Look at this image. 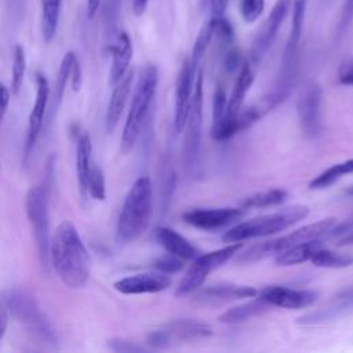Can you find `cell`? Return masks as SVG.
Returning a JSON list of instances; mask_svg holds the SVG:
<instances>
[{
  "label": "cell",
  "mask_w": 353,
  "mask_h": 353,
  "mask_svg": "<svg viewBox=\"0 0 353 353\" xmlns=\"http://www.w3.org/2000/svg\"><path fill=\"white\" fill-rule=\"evenodd\" d=\"M226 109H228V98H226V94H225V90L218 85L215 88V92H214V97H212V128L218 127L225 116H226Z\"/></svg>",
  "instance_id": "35"
},
{
  "label": "cell",
  "mask_w": 353,
  "mask_h": 353,
  "mask_svg": "<svg viewBox=\"0 0 353 353\" xmlns=\"http://www.w3.org/2000/svg\"><path fill=\"white\" fill-rule=\"evenodd\" d=\"M347 244H353V233H349L345 237L338 240V245H347Z\"/></svg>",
  "instance_id": "50"
},
{
  "label": "cell",
  "mask_w": 353,
  "mask_h": 353,
  "mask_svg": "<svg viewBox=\"0 0 353 353\" xmlns=\"http://www.w3.org/2000/svg\"><path fill=\"white\" fill-rule=\"evenodd\" d=\"M91 152H92V143L91 137L88 132H83L76 145V174L79 186L83 194H87V182H88V174L91 170Z\"/></svg>",
  "instance_id": "26"
},
{
  "label": "cell",
  "mask_w": 353,
  "mask_h": 353,
  "mask_svg": "<svg viewBox=\"0 0 353 353\" xmlns=\"http://www.w3.org/2000/svg\"><path fill=\"white\" fill-rule=\"evenodd\" d=\"M87 194H90L95 200H105L106 197V181L105 174L99 165L95 163L91 164V170L88 174L87 182Z\"/></svg>",
  "instance_id": "33"
},
{
  "label": "cell",
  "mask_w": 353,
  "mask_h": 353,
  "mask_svg": "<svg viewBox=\"0 0 353 353\" xmlns=\"http://www.w3.org/2000/svg\"><path fill=\"white\" fill-rule=\"evenodd\" d=\"M8 103H10V90L0 83V121L7 110Z\"/></svg>",
  "instance_id": "45"
},
{
  "label": "cell",
  "mask_w": 353,
  "mask_h": 353,
  "mask_svg": "<svg viewBox=\"0 0 353 353\" xmlns=\"http://www.w3.org/2000/svg\"><path fill=\"white\" fill-rule=\"evenodd\" d=\"M353 233V216L341 222V223H335L334 228L328 232L327 237H332V239H342L346 234Z\"/></svg>",
  "instance_id": "41"
},
{
  "label": "cell",
  "mask_w": 353,
  "mask_h": 353,
  "mask_svg": "<svg viewBox=\"0 0 353 353\" xmlns=\"http://www.w3.org/2000/svg\"><path fill=\"white\" fill-rule=\"evenodd\" d=\"M153 212V188L148 176H139L128 190L116 226V240L128 244L149 226Z\"/></svg>",
  "instance_id": "2"
},
{
  "label": "cell",
  "mask_w": 353,
  "mask_h": 353,
  "mask_svg": "<svg viewBox=\"0 0 353 353\" xmlns=\"http://www.w3.org/2000/svg\"><path fill=\"white\" fill-rule=\"evenodd\" d=\"M211 7V18H221L225 17V11L228 7L229 0H208Z\"/></svg>",
  "instance_id": "43"
},
{
  "label": "cell",
  "mask_w": 353,
  "mask_h": 353,
  "mask_svg": "<svg viewBox=\"0 0 353 353\" xmlns=\"http://www.w3.org/2000/svg\"><path fill=\"white\" fill-rule=\"evenodd\" d=\"M336 298H346V299L353 301V287H352V288H346V290L341 291V292L336 295Z\"/></svg>",
  "instance_id": "49"
},
{
  "label": "cell",
  "mask_w": 353,
  "mask_h": 353,
  "mask_svg": "<svg viewBox=\"0 0 353 353\" xmlns=\"http://www.w3.org/2000/svg\"><path fill=\"white\" fill-rule=\"evenodd\" d=\"M26 70V55L22 46H17L14 51V63H12V77H11V92L18 94Z\"/></svg>",
  "instance_id": "34"
},
{
  "label": "cell",
  "mask_w": 353,
  "mask_h": 353,
  "mask_svg": "<svg viewBox=\"0 0 353 353\" xmlns=\"http://www.w3.org/2000/svg\"><path fill=\"white\" fill-rule=\"evenodd\" d=\"M310 208L305 204H294L284 207L276 212L259 215L244 222H237L233 228L226 230L222 236L225 243H237L256 237H265L280 233L299 221L307 218Z\"/></svg>",
  "instance_id": "3"
},
{
  "label": "cell",
  "mask_w": 353,
  "mask_h": 353,
  "mask_svg": "<svg viewBox=\"0 0 353 353\" xmlns=\"http://www.w3.org/2000/svg\"><path fill=\"white\" fill-rule=\"evenodd\" d=\"M112 52V66H110V74L109 80L110 84H116L127 72L130 68V62L132 59V43L127 32H120L113 44L110 46Z\"/></svg>",
  "instance_id": "21"
},
{
  "label": "cell",
  "mask_w": 353,
  "mask_h": 353,
  "mask_svg": "<svg viewBox=\"0 0 353 353\" xmlns=\"http://www.w3.org/2000/svg\"><path fill=\"white\" fill-rule=\"evenodd\" d=\"M62 0H41V33L44 41L50 43L58 28Z\"/></svg>",
  "instance_id": "29"
},
{
  "label": "cell",
  "mask_w": 353,
  "mask_h": 353,
  "mask_svg": "<svg viewBox=\"0 0 353 353\" xmlns=\"http://www.w3.org/2000/svg\"><path fill=\"white\" fill-rule=\"evenodd\" d=\"M196 69L190 61L186 59L178 73L175 83V112H174V128L176 132H182L185 128L194 87Z\"/></svg>",
  "instance_id": "16"
},
{
  "label": "cell",
  "mask_w": 353,
  "mask_h": 353,
  "mask_svg": "<svg viewBox=\"0 0 353 353\" xmlns=\"http://www.w3.org/2000/svg\"><path fill=\"white\" fill-rule=\"evenodd\" d=\"M70 79H72V88H73V91H79L80 87H81V66H80L77 58H76V61H74V63L72 66Z\"/></svg>",
  "instance_id": "44"
},
{
  "label": "cell",
  "mask_w": 353,
  "mask_h": 353,
  "mask_svg": "<svg viewBox=\"0 0 353 353\" xmlns=\"http://www.w3.org/2000/svg\"><path fill=\"white\" fill-rule=\"evenodd\" d=\"M101 0H87V15L88 18H94L99 10Z\"/></svg>",
  "instance_id": "47"
},
{
  "label": "cell",
  "mask_w": 353,
  "mask_h": 353,
  "mask_svg": "<svg viewBox=\"0 0 353 353\" xmlns=\"http://www.w3.org/2000/svg\"><path fill=\"white\" fill-rule=\"evenodd\" d=\"M243 57H241V52L239 48L236 47H228L225 48L223 51V58H222V66H223V70L229 74L237 72L243 63Z\"/></svg>",
  "instance_id": "38"
},
{
  "label": "cell",
  "mask_w": 353,
  "mask_h": 353,
  "mask_svg": "<svg viewBox=\"0 0 353 353\" xmlns=\"http://www.w3.org/2000/svg\"><path fill=\"white\" fill-rule=\"evenodd\" d=\"M288 197V193L284 189H268L262 192L252 193L243 199L241 208H266V207H274L283 204Z\"/></svg>",
  "instance_id": "28"
},
{
  "label": "cell",
  "mask_w": 353,
  "mask_h": 353,
  "mask_svg": "<svg viewBox=\"0 0 353 353\" xmlns=\"http://www.w3.org/2000/svg\"><path fill=\"white\" fill-rule=\"evenodd\" d=\"M310 262L316 268L327 269H343L353 265V255L345 252H336L325 248H319L310 258Z\"/></svg>",
  "instance_id": "30"
},
{
  "label": "cell",
  "mask_w": 353,
  "mask_h": 353,
  "mask_svg": "<svg viewBox=\"0 0 353 353\" xmlns=\"http://www.w3.org/2000/svg\"><path fill=\"white\" fill-rule=\"evenodd\" d=\"M207 1H208V0H201V3H203V4H205Z\"/></svg>",
  "instance_id": "52"
},
{
  "label": "cell",
  "mask_w": 353,
  "mask_h": 353,
  "mask_svg": "<svg viewBox=\"0 0 353 353\" xmlns=\"http://www.w3.org/2000/svg\"><path fill=\"white\" fill-rule=\"evenodd\" d=\"M349 174H353V159L332 164L331 167H328L327 170L320 172L317 176H314L309 182V189H312V190L327 189L331 185H334L335 182H338L341 178H343L345 175H349Z\"/></svg>",
  "instance_id": "27"
},
{
  "label": "cell",
  "mask_w": 353,
  "mask_h": 353,
  "mask_svg": "<svg viewBox=\"0 0 353 353\" xmlns=\"http://www.w3.org/2000/svg\"><path fill=\"white\" fill-rule=\"evenodd\" d=\"M8 325V314H7V309L3 305V302H0V339L3 338V335L6 334Z\"/></svg>",
  "instance_id": "46"
},
{
  "label": "cell",
  "mask_w": 353,
  "mask_h": 353,
  "mask_svg": "<svg viewBox=\"0 0 353 353\" xmlns=\"http://www.w3.org/2000/svg\"><path fill=\"white\" fill-rule=\"evenodd\" d=\"M148 1H149V0H134V1H132L134 14H135L137 17H139V15H142V14L145 12L146 6H148Z\"/></svg>",
  "instance_id": "48"
},
{
  "label": "cell",
  "mask_w": 353,
  "mask_h": 353,
  "mask_svg": "<svg viewBox=\"0 0 353 353\" xmlns=\"http://www.w3.org/2000/svg\"><path fill=\"white\" fill-rule=\"evenodd\" d=\"M270 307L272 306L266 301H263L261 296H258L255 299H251L248 302L240 303L237 306H233V307L225 310L222 314L218 316V321L222 324H229V325L240 324L250 319L263 314Z\"/></svg>",
  "instance_id": "24"
},
{
  "label": "cell",
  "mask_w": 353,
  "mask_h": 353,
  "mask_svg": "<svg viewBox=\"0 0 353 353\" xmlns=\"http://www.w3.org/2000/svg\"><path fill=\"white\" fill-rule=\"evenodd\" d=\"M76 61V55L74 52L69 51L63 55L61 65H59V70H58V77H57V83H55V91H54V98H52V103H51V112L54 113L58 106L62 102L63 94H65V88L68 84V80L70 79V72H72V66Z\"/></svg>",
  "instance_id": "31"
},
{
  "label": "cell",
  "mask_w": 353,
  "mask_h": 353,
  "mask_svg": "<svg viewBox=\"0 0 353 353\" xmlns=\"http://www.w3.org/2000/svg\"><path fill=\"white\" fill-rule=\"evenodd\" d=\"M292 0H277L269 14V17L266 18V21L263 22L261 30L258 32L256 37L252 41L251 50H250V62L252 63V66H258L265 55L268 54L269 48L272 47L280 26L283 25L290 8H291Z\"/></svg>",
  "instance_id": "12"
},
{
  "label": "cell",
  "mask_w": 353,
  "mask_h": 353,
  "mask_svg": "<svg viewBox=\"0 0 353 353\" xmlns=\"http://www.w3.org/2000/svg\"><path fill=\"white\" fill-rule=\"evenodd\" d=\"M154 239L168 254L178 256L182 261H193L201 254V251L193 243L167 226L156 228Z\"/></svg>",
  "instance_id": "19"
},
{
  "label": "cell",
  "mask_w": 353,
  "mask_h": 353,
  "mask_svg": "<svg viewBox=\"0 0 353 353\" xmlns=\"http://www.w3.org/2000/svg\"><path fill=\"white\" fill-rule=\"evenodd\" d=\"M26 215L32 225L34 240L39 250L41 263L47 268L50 248V212H48V192L46 186H32L25 199Z\"/></svg>",
  "instance_id": "8"
},
{
  "label": "cell",
  "mask_w": 353,
  "mask_h": 353,
  "mask_svg": "<svg viewBox=\"0 0 353 353\" xmlns=\"http://www.w3.org/2000/svg\"><path fill=\"white\" fill-rule=\"evenodd\" d=\"M48 261L66 287L81 288L88 281L90 254L77 228L70 221L61 222L51 236Z\"/></svg>",
  "instance_id": "1"
},
{
  "label": "cell",
  "mask_w": 353,
  "mask_h": 353,
  "mask_svg": "<svg viewBox=\"0 0 353 353\" xmlns=\"http://www.w3.org/2000/svg\"><path fill=\"white\" fill-rule=\"evenodd\" d=\"M203 127V72L199 70L194 79L192 103L185 124L186 134L183 142V168L188 175H193L199 167Z\"/></svg>",
  "instance_id": "7"
},
{
  "label": "cell",
  "mask_w": 353,
  "mask_h": 353,
  "mask_svg": "<svg viewBox=\"0 0 353 353\" xmlns=\"http://www.w3.org/2000/svg\"><path fill=\"white\" fill-rule=\"evenodd\" d=\"M37 91H36V99L33 103V108L29 114V121H28V134H26V141H25V152H23V161L26 163L28 159L30 157L34 145L37 142V138L41 132L44 117L47 113V106L50 101V84L46 76L37 74Z\"/></svg>",
  "instance_id": "14"
},
{
  "label": "cell",
  "mask_w": 353,
  "mask_h": 353,
  "mask_svg": "<svg viewBox=\"0 0 353 353\" xmlns=\"http://www.w3.org/2000/svg\"><path fill=\"white\" fill-rule=\"evenodd\" d=\"M321 247H323L321 239L298 243V244L284 250L283 252L277 254L274 256V263L277 266H294V265L303 263L306 261H310L312 255Z\"/></svg>",
  "instance_id": "25"
},
{
  "label": "cell",
  "mask_w": 353,
  "mask_h": 353,
  "mask_svg": "<svg viewBox=\"0 0 353 353\" xmlns=\"http://www.w3.org/2000/svg\"><path fill=\"white\" fill-rule=\"evenodd\" d=\"M352 312H353L352 301L345 298H335V302L331 303L330 306L309 312L298 317L296 323L301 325H321V324H328L335 320H339Z\"/></svg>",
  "instance_id": "22"
},
{
  "label": "cell",
  "mask_w": 353,
  "mask_h": 353,
  "mask_svg": "<svg viewBox=\"0 0 353 353\" xmlns=\"http://www.w3.org/2000/svg\"><path fill=\"white\" fill-rule=\"evenodd\" d=\"M170 285H171L170 276L157 270L127 276L114 281L113 284L116 291L125 295L157 294L167 290Z\"/></svg>",
  "instance_id": "18"
},
{
  "label": "cell",
  "mask_w": 353,
  "mask_h": 353,
  "mask_svg": "<svg viewBox=\"0 0 353 353\" xmlns=\"http://www.w3.org/2000/svg\"><path fill=\"white\" fill-rule=\"evenodd\" d=\"M321 99L323 90L316 81H307L296 99L299 125L309 138H316L321 132Z\"/></svg>",
  "instance_id": "11"
},
{
  "label": "cell",
  "mask_w": 353,
  "mask_h": 353,
  "mask_svg": "<svg viewBox=\"0 0 353 353\" xmlns=\"http://www.w3.org/2000/svg\"><path fill=\"white\" fill-rule=\"evenodd\" d=\"M258 290L251 285H241L234 283H216L200 287L194 291L193 301L200 305H222L241 298H252Z\"/></svg>",
  "instance_id": "17"
},
{
  "label": "cell",
  "mask_w": 353,
  "mask_h": 353,
  "mask_svg": "<svg viewBox=\"0 0 353 353\" xmlns=\"http://www.w3.org/2000/svg\"><path fill=\"white\" fill-rule=\"evenodd\" d=\"M4 301L18 321L33 328L34 332H37L43 339L51 343L55 341L54 332L48 321L40 313L34 299L30 295L25 294L23 291L12 290L6 292Z\"/></svg>",
  "instance_id": "10"
},
{
  "label": "cell",
  "mask_w": 353,
  "mask_h": 353,
  "mask_svg": "<svg viewBox=\"0 0 353 353\" xmlns=\"http://www.w3.org/2000/svg\"><path fill=\"white\" fill-rule=\"evenodd\" d=\"M132 80H134V72L128 70L116 84L112 91L106 114H105V127L108 132H113L114 128L117 127L120 117L124 112L127 99L131 94L132 88Z\"/></svg>",
  "instance_id": "20"
},
{
  "label": "cell",
  "mask_w": 353,
  "mask_h": 353,
  "mask_svg": "<svg viewBox=\"0 0 353 353\" xmlns=\"http://www.w3.org/2000/svg\"><path fill=\"white\" fill-rule=\"evenodd\" d=\"M214 30H215V21L214 18H211L199 32L196 40H194V44H193V48H192V55L189 58L192 66L197 70L205 51L208 50L212 39H214Z\"/></svg>",
  "instance_id": "32"
},
{
  "label": "cell",
  "mask_w": 353,
  "mask_h": 353,
  "mask_svg": "<svg viewBox=\"0 0 353 353\" xmlns=\"http://www.w3.org/2000/svg\"><path fill=\"white\" fill-rule=\"evenodd\" d=\"M335 223H336V219L332 216H328V218L320 219L314 223H309L302 228H298L285 236L254 244L244 252H239L236 255V262L243 263V265L255 263L265 258L276 256L277 254L283 252L284 250H287L298 243L319 240V239L323 240L324 237H327L328 232L334 228Z\"/></svg>",
  "instance_id": "5"
},
{
  "label": "cell",
  "mask_w": 353,
  "mask_h": 353,
  "mask_svg": "<svg viewBox=\"0 0 353 353\" xmlns=\"http://www.w3.org/2000/svg\"><path fill=\"white\" fill-rule=\"evenodd\" d=\"M352 21H353V0H345L343 8H342V15H341V22H339V29H338L339 36L343 34V32L350 26Z\"/></svg>",
  "instance_id": "42"
},
{
  "label": "cell",
  "mask_w": 353,
  "mask_h": 353,
  "mask_svg": "<svg viewBox=\"0 0 353 353\" xmlns=\"http://www.w3.org/2000/svg\"><path fill=\"white\" fill-rule=\"evenodd\" d=\"M157 83H159L157 68L152 63L146 65L139 73L137 85L134 88L128 114L124 123V128L121 134L123 153H128L134 148V145L137 143L141 135V131L148 119L153 98L156 95Z\"/></svg>",
  "instance_id": "4"
},
{
  "label": "cell",
  "mask_w": 353,
  "mask_h": 353,
  "mask_svg": "<svg viewBox=\"0 0 353 353\" xmlns=\"http://www.w3.org/2000/svg\"><path fill=\"white\" fill-rule=\"evenodd\" d=\"M212 335L207 323L196 319H178L148 334L146 342L153 349H170L185 342L205 339Z\"/></svg>",
  "instance_id": "9"
},
{
  "label": "cell",
  "mask_w": 353,
  "mask_h": 353,
  "mask_svg": "<svg viewBox=\"0 0 353 353\" xmlns=\"http://www.w3.org/2000/svg\"><path fill=\"white\" fill-rule=\"evenodd\" d=\"M336 77L342 85H353V58H346L339 63Z\"/></svg>",
  "instance_id": "39"
},
{
  "label": "cell",
  "mask_w": 353,
  "mask_h": 353,
  "mask_svg": "<svg viewBox=\"0 0 353 353\" xmlns=\"http://www.w3.org/2000/svg\"><path fill=\"white\" fill-rule=\"evenodd\" d=\"M258 294L272 307L281 309H303L313 305L319 298L317 291L298 290L284 285H269L262 288Z\"/></svg>",
  "instance_id": "15"
},
{
  "label": "cell",
  "mask_w": 353,
  "mask_h": 353,
  "mask_svg": "<svg viewBox=\"0 0 353 353\" xmlns=\"http://www.w3.org/2000/svg\"><path fill=\"white\" fill-rule=\"evenodd\" d=\"M244 208L221 207V208H192L182 214L185 223L201 230H218L237 223L244 216Z\"/></svg>",
  "instance_id": "13"
},
{
  "label": "cell",
  "mask_w": 353,
  "mask_h": 353,
  "mask_svg": "<svg viewBox=\"0 0 353 353\" xmlns=\"http://www.w3.org/2000/svg\"><path fill=\"white\" fill-rule=\"evenodd\" d=\"M153 268L157 272H161V273H165V274H172V273H176V272L182 270L183 261L178 256H174V255L168 254L165 256H161V258L156 259L153 262Z\"/></svg>",
  "instance_id": "37"
},
{
  "label": "cell",
  "mask_w": 353,
  "mask_h": 353,
  "mask_svg": "<svg viewBox=\"0 0 353 353\" xmlns=\"http://www.w3.org/2000/svg\"><path fill=\"white\" fill-rule=\"evenodd\" d=\"M345 192H346L349 196H353V186H349Z\"/></svg>",
  "instance_id": "51"
},
{
  "label": "cell",
  "mask_w": 353,
  "mask_h": 353,
  "mask_svg": "<svg viewBox=\"0 0 353 353\" xmlns=\"http://www.w3.org/2000/svg\"><path fill=\"white\" fill-rule=\"evenodd\" d=\"M108 346L114 350V352H121V353H138V352H145L146 349L131 342L127 339H121V338H116L109 341Z\"/></svg>",
  "instance_id": "40"
},
{
  "label": "cell",
  "mask_w": 353,
  "mask_h": 353,
  "mask_svg": "<svg viewBox=\"0 0 353 353\" xmlns=\"http://www.w3.org/2000/svg\"><path fill=\"white\" fill-rule=\"evenodd\" d=\"M254 79H255V73H254L252 63L248 59L243 61L240 69L237 70V77H236L232 94L228 99L226 116H234L236 113L240 112V109L243 108L245 95L254 83Z\"/></svg>",
  "instance_id": "23"
},
{
  "label": "cell",
  "mask_w": 353,
  "mask_h": 353,
  "mask_svg": "<svg viewBox=\"0 0 353 353\" xmlns=\"http://www.w3.org/2000/svg\"><path fill=\"white\" fill-rule=\"evenodd\" d=\"M240 14L245 23H254L265 8V0H240Z\"/></svg>",
  "instance_id": "36"
},
{
  "label": "cell",
  "mask_w": 353,
  "mask_h": 353,
  "mask_svg": "<svg viewBox=\"0 0 353 353\" xmlns=\"http://www.w3.org/2000/svg\"><path fill=\"white\" fill-rule=\"evenodd\" d=\"M243 248L241 241L237 243H230L222 248L200 254L196 259H193V263L189 266L183 277L181 279L176 290H175V296H185L192 292H194L197 288H200L207 279V276L229 262L233 256H236L240 250Z\"/></svg>",
  "instance_id": "6"
}]
</instances>
